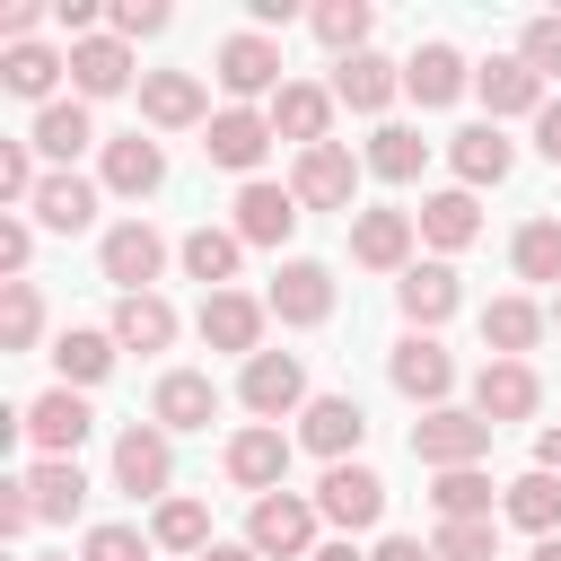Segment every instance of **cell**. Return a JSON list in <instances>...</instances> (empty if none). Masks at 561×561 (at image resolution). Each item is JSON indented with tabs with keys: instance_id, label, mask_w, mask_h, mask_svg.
Segmentation results:
<instances>
[{
	"instance_id": "1",
	"label": "cell",
	"mask_w": 561,
	"mask_h": 561,
	"mask_svg": "<svg viewBox=\"0 0 561 561\" xmlns=\"http://www.w3.org/2000/svg\"><path fill=\"white\" fill-rule=\"evenodd\" d=\"M412 456H421L430 473L482 465V456H491V421H482V412H456V403H438V412H421V421H412Z\"/></svg>"
},
{
	"instance_id": "2",
	"label": "cell",
	"mask_w": 561,
	"mask_h": 561,
	"mask_svg": "<svg viewBox=\"0 0 561 561\" xmlns=\"http://www.w3.org/2000/svg\"><path fill=\"white\" fill-rule=\"evenodd\" d=\"M245 543H254L263 561H316V500H298V491H263L254 517H245Z\"/></svg>"
},
{
	"instance_id": "3",
	"label": "cell",
	"mask_w": 561,
	"mask_h": 561,
	"mask_svg": "<svg viewBox=\"0 0 561 561\" xmlns=\"http://www.w3.org/2000/svg\"><path fill=\"white\" fill-rule=\"evenodd\" d=\"M237 394H245V412L272 421V430H280V412H307V368H298V351H254L245 377H237Z\"/></svg>"
},
{
	"instance_id": "4",
	"label": "cell",
	"mask_w": 561,
	"mask_h": 561,
	"mask_svg": "<svg viewBox=\"0 0 561 561\" xmlns=\"http://www.w3.org/2000/svg\"><path fill=\"white\" fill-rule=\"evenodd\" d=\"M167 482H175V447H167V430H158V421H131V430L114 438V491H131V500H167Z\"/></svg>"
},
{
	"instance_id": "5",
	"label": "cell",
	"mask_w": 561,
	"mask_h": 561,
	"mask_svg": "<svg viewBox=\"0 0 561 561\" xmlns=\"http://www.w3.org/2000/svg\"><path fill=\"white\" fill-rule=\"evenodd\" d=\"M272 140H280V131H272V114H254V105H228V114H210V131H202V158L254 184V167H263V149H272Z\"/></svg>"
},
{
	"instance_id": "6",
	"label": "cell",
	"mask_w": 561,
	"mask_h": 561,
	"mask_svg": "<svg viewBox=\"0 0 561 561\" xmlns=\"http://www.w3.org/2000/svg\"><path fill=\"white\" fill-rule=\"evenodd\" d=\"M289 193H298V210H351V193H359V167H351V149H342V140H324V149H298V167H289Z\"/></svg>"
},
{
	"instance_id": "7",
	"label": "cell",
	"mask_w": 561,
	"mask_h": 561,
	"mask_svg": "<svg viewBox=\"0 0 561 561\" xmlns=\"http://www.w3.org/2000/svg\"><path fill=\"white\" fill-rule=\"evenodd\" d=\"M96 263H105V280H123V298H140V289L167 272V237H158L149 219H123V228H105Z\"/></svg>"
},
{
	"instance_id": "8",
	"label": "cell",
	"mask_w": 561,
	"mask_h": 561,
	"mask_svg": "<svg viewBox=\"0 0 561 561\" xmlns=\"http://www.w3.org/2000/svg\"><path fill=\"white\" fill-rule=\"evenodd\" d=\"M316 517H333L342 535H359V526L386 517V482H377L368 465H324V482H316Z\"/></svg>"
},
{
	"instance_id": "9",
	"label": "cell",
	"mask_w": 561,
	"mask_h": 561,
	"mask_svg": "<svg viewBox=\"0 0 561 561\" xmlns=\"http://www.w3.org/2000/svg\"><path fill=\"white\" fill-rule=\"evenodd\" d=\"M219 88H228V96H280V88H289V79H280V44L254 35V26L228 35V44H219Z\"/></svg>"
},
{
	"instance_id": "10",
	"label": "cell",
	"mask_w": 561,
	"mask_h": 561,
	"mask_svg": "<svg viewBox=\"0 0 561 561\" xmlns=\"http://www.w3.org/2000/svg\"><path fill=\"white\" fill-rule=\"evenodd\" d=\"M263 316H272L263 298H245V289H210V298H202V342L254 359V351H263Z\"/></svg>"
},
{
	"instance_id": "11",
	"label": "cell",
	"mask_w": 561,
	"mask_h": 561,
	"mask_svg": "<svg viewBox=\"0 0 561 561\" xmlns=\"http://www.w3.org/2000/svg\"><path fill=\"white\" fill-rule=\"evenodd\" d=\"M447 386H456V359L438 351V333H403L394 342V394H412L421 412H438Z\"/></svg>"
},
{
	"instance_id": "12",
	"label": "cell",
	"mask_w": 561,
	"mask_h": 561,
	"mask_svg": "<svg viewBox=\"0 0 561 561\" xmlns=\"http://www.w3.org/2000/svg\"><path fill=\"white\" fill-rule=\"evenodd\" d=\"M543 403V377L526 368V359H482V377H473V412L500 430V421H526Z\"/></svg>"
},
{
	"instance_id": "13",
	"label": "cell",
	"mask_w": 561,
	"mask_h": 561,
	"mask_svg": "<svg viewBox=\"0 0 561 561\" xmlns=\"http://www.w3.org/2000/svg\"><path fill=\"white\" fill-rule=\"evenodd\" d=\"M18 421H26V438H35L44 456H79V438L96 430V412L79 403V386H53V394H35Z\"/></svg>"
},
{
	"instance_id": "14",
	"label": "cell",
	"mask_w": 561,
	"mask_h": 561,
	"mask_svg": "<svg viewBox=\"0 0 561 561\" xmlns=\"http://www.w3.org/2000/svg\"><path fill=\"white\" fill-rule=\"evenodd\" d=\"M359 438H368V412H359L351 394H316V403L298 412V447H316L324 465H351Z\"/></svg>"
},
{
	"instance_id": "15",
	"label": "cell",
	"mask_w": 561,
	"mask_h": 561,
	"mask_svg": "<svg viewBox=\"0 0 561 561\" xmlns=\"http://www.w3.org/2000/svg\"><path fill=\"white\" fill-rule=\"evenodd\" d=\"M412 210H359L351 219V263H368V272H412Z\"/></svg>"
},
{
	"instance_id": "16",
	"label": "cell",
	"mask_w": 561,
	"mask_h": 561,
	"mask_svg": "<svg viewBox=\"0 0 561 561\" xmlns=\"http://www.w3.org/2000/svg\"><path fill=\"white\" fill-rule=\"evenodd\" d=\"M210 412H219V386L202 377V368H167L158 377V394H149V421L175 438V430H210Z\"/></svg>"
},
{
	"instance_id": "17",
	"label": "cell",
	"mask_w": 561,
	"mask_h": 561,
	"mask_svg": "<svg viewBox=\"0 0 561 561\" xmlns=\"http://www.w3.org/2000/svg\"><path fill=\"white\" fill-rule=\"evenodd\" d=\"M280 473H289V438H280L272 421H254V430L228 438V482H237V491L263 500V491H280Z\"/></svg>"
},
{
	"instance_id": "18",
	"label": "cell",
	"mask_w": 561,
	"mask_h": 561,
	"mask_svg": "<svg viewBox=\"0 0 561 561\" xmlns=\"http://www.w3.org/2000/svg\"><path fill=\"white\" fill-rule=\"evenodd\" d=\"M263 307H272L280 324H324V316H333V272H324V263H280Z\"/></svg>"
},
{
	"instance_id": "19",
	"label": "cell",
	"mask_w": 561,
	"mask_h": 561,
	"mask_svg": "<svg viewBox=\"0 0 561 561\" xmlns=\"http://www.w3.org/2000/svg\"><path fill=\"white\" fill-rule=\"evenodd\" d=\"M473 88H482V105H491V123H508V114H543L552 96H543V79L517 61V53H500V61H482L473 70Z\"/></svg>"
},
{
	"instance_id": "20",
	"label": "cell",
	"mask_w": 561,
	"mask_h": 561,
	"mask_svg": "<svg viewBox=\"0 0 561 561\" xmlns=\"http://www.w3.org/2000/svg\"><path fill=\"white\" fill-rule=\"evenodd\" d=\"M70 88H79V96H123V88H131V44H123V35L70 44Z\"/></svg>"
},
{
	"instance_id": "21",
	"label": "cell",
	"mask_w": 561,
	"mask_h": 561,
	"mask_svg": "<svg viewBox=\"0 0 561 561\" xmlns=\"http://www.w3.org/2000/svg\"><path fill=\"white\" fill-rule=\"evenodd\" d=\"M394 88H403V70H394L386 53H351V61L333 70V105H351V114H386Z\"/></svg>"
},
{
	"instance_id": "22",
	"label": "cell",
	"mask_w": 561,
	"mask_h": 561,
	"mask_svg": "<svg viewBox=\"0 0 561 561\" xmlns=\"http://www.w3.org/2000/svg\"><path fill=\"white\" fill-rule=\"evenodd\" d=\"M140 123H158V131L202 123V79L193 70H140Z\"/></svg>"
},
{
	"instance_id": "23",
	"label": "cell",
	"mask_w": 561,
	"mask_h": 561,
	"mask_svg": "<svg viewBox=\"0 0 561 561\" xmlns=\"http://www.w3.org/2000/svg\"><path fill=\"white\" fill-rule=\"evenodd\" d=\"M272 131H280V140H298V149H324V131H333V88L289 79V88L272 96Z\"/></svg>"
},
{
	"instance_id": "24",
	"label": "cell",
	"mask_w": 561,
	"mask_h": 561,
	"mask_svg": "<svg viewBox=\"0 0 561 561\" xmlns=\"http://www.w3.org/2000/svg\"><path fill=\"white\" fill-rule=\"evenodd\" d=\"M289 228H298V193H289V184H263V175H254V184L237 193V237H245V245H280Z\"/></svg>"
},
{
	"instance_id": "25",
	"label": "cell",
	"mask_w": 561,
	"mask_h": 561,
	"mask_svg": "<svg viewBox=\"0 0 561 561\" xmlns=\"http://www.w3.org/2000/svg\"><path fill=\"white\" fill-rule=\"evenodd\" d=\"M167 184V149L158 140H140V131H123V140H105V193H158Z\"/></svg>"
},
{
	"instance_id": "26",
	"label": "cell",
	"mask_w": 561,
	"mask_h": 561,
	"mask_svg": "<svg viewBox=\"0 0 561 561\" xmlns=\"http://www.w3.org/2000/svg\"><path fill=\"white\" fill-rule=\"evenodd\" d=\"M26 210H35L53 237H79V228L96 219V184H88V175H70V167H53V175H44V193H35Z\"/></svg>"
},
{
	"instance_id": "27",
	"label": "cell",
	"mask_w": 561,
	"mask_h": 561,
	"mask_svg": "<svg viewBox=\"0 0 561 561\" xmlns=\"http://www.w3.org/2000/svg\"><path fill=\"white\" fill-rule=\"evenodd\" d=\"M394 298H403L412 333H430V324H447V316H456V298H465V289H456V272H447V263H412V272L394 280Z\"/></svg>"
},
{
	"instance_id": "28",
	"label": "cell",
	"mask_w": 561,
	"mask_h": 561,
	"mask_svg": "<svg viewBox=\"0 0 561 561\" xmlns=\"http://www.w3.org/2000/svg\"><path fill=\"white\" fill-rule=\"evenodd\" d=\"M70 70V53H53V44H9L0 53V88L9 96H35V114L53 105V79Z\"/></svg>"
},
{
	"instance_id": "29",
	"label": "cell",
	"mask_w": 561,
	"mask_h": 561,
	"mask_svg": "<svg viewBox=\"0 0 561 561\" xmlns=\"http://www.w3.org/2000/svg\"><path fill=\"white\" fill-rule=\"evenodd\" d=\"M465 79H473V70H465V53H456V44H421V53L403 61V88H412L421 105H456V96H465Z\"/></svg>"
},
{
	"instance_id": "30",
	"label": "cell",
	"mask_w": 561,
	"mask_h": 561,
	"mask_svg": "<svg viewBox=\"0 0 561 561\" xmlns=\"http://www.w3.org/2000/svg\"><path fill=\"white\" fill-rule=\"evenodd\" d=\"M26 140H35L53 167H70V158L96 140V123H88V96H53V105L35 114V131H26Z\"/></svg>"
},
{
	"instance_id": "31",
	"label": "cell",
	"mask_w": 561,
	"mask_h": 561,
	"mask_svg": "<svg viewBox=\"0 0 561 561\" xmlns=\"http://www.w3.org/2000/svg\"><path fill=\"white\" fill-rule=\"evenodd\" d=\"M412 228H421L438 254H456V245H473V237H482V210H473V193L456 184V193H430V202L412 210Z\"/></svg>"
},
{
	"instance_id": "32",
	"label": "cell",
	"mask_w": 561,
	"mask_h": 561,
	"mask_svg": "<svg viewBox=\"0 0 561 561\" xmlns=\"http://www.w3.org/2000/svg\"><path fill=\"white\" fill-rule=\"evenodd\" d=\"M26 500H35V517H79V500H88L79 456H35L26 465Z\"/></svg>"
},
{
	"instance_id": "33",
	"label": "cell",
	"mask_w": 561,
	"mask_h": 561,
	"mask_svg": "<svg viewBox=\"0 0 561 561\" xmlns=\"http://www.w3.org/2000/svg\"><path fill=\"white\" fill-rule=\"evenodd\" d=\"M500 508H508V526H526L535 543L561 535V473H517V482L500 491Z\"/></svg>"
},
{
	"instance_id": "34",
	"label": "cell",
	"mask_w": 561,
	"mask_h": 561,
	"mask_svg": "<svg viewBox=\"0 0 561 561\" xmlns=\"http://www.w3.org/2000/svg\"><path fill=\"white\" fill-rule=\"evenodd\" d=\"M447 158H456V175H465V193H473V184H500L517 149L500 140V123H465V131L447 140Z\"/></svg>"
},
{
	"instance_id": "35",
	"label": "cell",
	"mask_w": 561,
	"mask_h": 561,
	"mask_svg": "<svg viewBox=\"0 0 561 561\" xmlns=\"http://www.w3.org/2000/svg\"><path fill=\"white\" fill-rule=\"evenodd\" d=\"M114 342H123V351H167V342H175V307H167L158 289L114 298Z\"/></svg>"
},
{
	"instance_id": "36",
	"label": "cell",
	"mask_w": 561,
	"mask_h": 561,
	"mask_svg": "<svg viewBox=\"0 0 561 561\" xmlns=\"http://www.w3.org/2000/svg\"><path fill=\"white\" fill-rule=\"evenodd\" d=\"M237 254H245V237H237V228H193V237H184V272L202 280V298L237 280Z\"/></svg>"
},
{
	"instance_id": "37",
	"label": "cell",
	"mask_w": 561,
	"mask_h": 561,
	"mask_svg": "<svg viewBox=\"0 0 561 561\" xmlns=\"http://www.w3.org/2000/svg\"><path fill=\"white\" fill-rule=\"evenodd\" d=\"M482 342H491L500 359L535 351V342H543V307H535V298H491V307H482Z\"/></svg>"
},
{
	"instance_id": "38",
	"label": "cell",
	"mask_w": 561,
	"mask_h": 561,
	"mask_svg": "<svg viewBox=\"0 0 561 561\" xmlns=\"http://www.w3.org/2000/svg\"><path fill=\"white\" fill-rule=\"evenodd\" d=\"M421 158H430V140H421L412 123H377V131H368V175L412 184V175H421Z\"/></svg>"
},
{
	"instance_id": "39",
	"label": "cell",
	"mask_w": 561,
	"mask_h": 561,
	"mask_svg": "<svg viewBox=\"0 0 561 561\" xmlns=\"http://www.w3.org/2000/svg\"><path fill=\"white\" fill-rule=\"evenodd\" d=\"M114 351H123L114 333H88V324H70V333L53 342V368H61V386H96V377L114 368Z\"/></svg>"
},
{
	"instance_id": "40",
	"label": "cell",
	"mask_w": 561,
	"mask_h": 561,
	"mask_svg": "<svg viewBox=\"0 0 561 561\" xmlns=\"http://www.w3.org/2000/svg\"><path fill=\"white\" fill-rule=\"evenodd\" d=\"M149 543H158V552H210V508H202V500H158Z\"/></svg>"
},
{
	"instance_id": "41",
	"label": "cell",
	"mask_w": 561,
	"mask_h": 561,
	"mask_svg": "<svg viewBox=\"0 0 561 561\" xmlns=\"http://www.w3.org/2000/svg\"><path fill=\"white\" fill-rule=\"evenodd\" d=\"M508 263H517V280H552L561 289V219H526L517 245H508Z\"/></svg>"
},
{
	"instance_id": "42",
	"label": "cell",
	"mask_w": 561,
	"mask_h": 561,
	"mask_svg": "<svg viewBox=\"0 0 561 561\" xmlns=\"http://www.w3.org/2000/svg\"><path fill=\"white\" fill-rule=\"evenodd\" d=\"M35 333H44L35 280H0V351H35Z\"/></svg>"
},
{
	"instance_id": "43",
	"label": "cell",
	"mask_w": 561,
	"mask_h": 561,
	"mask_svg": "<svg viewBox=\"0 0 561 561\" xmlns=\"http://www.w3.org/2000/svg\"><path fill=\"white\" fill-rule=\"evenodd\" d=\"M430 552L438 561H500V517H447L430 535Z\"/></svg>"
},
{
	"instance_id": "44",
	"label": "cell",
	"mask_w": 561,
	"mask_h": 561,
	"mask_svg": "<svg viewBox=\"0 0 561 561\" xmlns=\"http://www.w3.org/2000/svg\"><path fill=\"white\" fill-rule=\"evenodd\" d=\"M430 500H438V526H447V517H491V473H482V465H456V473H438Z\"/></svg>"
},
{
	"instance_id": "45",
	"label": "cell",
	"mask_w": 561,
	"mask_h": 561,
	"mask_svg": "<svg viewBox=\"0 0 561 561\" xmlns=\"http://www.w3.org/2000/svg\"><path fill=\"white\" fill-rule=\"evenodd\" d=\"M316 35H324L342 61L368 53V0H324V9H316Z\"/></svg>"
},
{
	"instance_id": "46",
	"label": "cell",
	"mask_w": 561,
	"mask_h": 561,
	"mask_svg": "<svg viewBox=\"0 0 561 561\" xmlns=\"http://www.w3.org/2000/svg\"><path fill=\"white\" fill-rule=\"evenodd\" d=\"M44 175H35V140H0V202H35Z\"/></svg>"
},
{
	"instance_id": "47",
	"label": "cell",
	"mask_w": 561,
	"mask_h": 561,
	"mask_svg": "<svg viewBox=\"0 0 561 561\" xmlns=\"http://www.w3.org/2000/svg\"><path fill=\"white\" fill-rule=\"evenodd\" d=\"M517 61H526L535 79H561V18H526V35H517Z\"/></svg>"
},
{
	"instance_id": "48",
	"label": "cell",
	"mask_w": 561,
	"mask_h": 561,
	"mask_svg": "<svg viewBox=\"0 0 561 561\" xmlns=\"http://www.w3.org/2000/svg\"><path fill=\"white\" fill-rule=\"evenodd\" d=\"M79 561H149V535H140V526H96V535L79 543Z\"/></svg>"
},
{
	"instance_id": "49",
	"label": "cell",
	"mask_w": 561,
	"mask_h": 561,
	"mask_svg": "<svg viewBox=\"0 0 561 561\" xmlns=\"http://www.w3.org/2000/svg\"><path fill=\"white\" fill-rule=\"evenodd\" d=\"M114 35H167V0H114Z\"/></svg>"
},
{
	"instance_id": "50",
	"label": "cell",
	"mask_w": 561,
	"mask_h": 561,
	"mask_svg": "<svg viewBox=\"0 0 561 561\" xmlns=\"http://www.w3.org/2000/svg\"><path fill=\"white\" fill-rule=\"evenodd\" d=\"M26 254H35V228L26 219H0V272L9 280H26Z\"/></svg>"
},
{
	"instance_id": "51",
	"label": "cell",
	"mask_w": 561,
	"mask_h": 561,
	"mask_svg": "<svg viewBox=\"0 0 561 561\" xmlns=\"http://www.w3.org/2000/svg\"><path fill=\"white\" fill-rule=\"evenodd\" d=\"M35 526V500H26V473L18 482H0V535H26Z\"/></svg>"
},
{
	"instance_id": "52",
	"label": "cell",
	"mask_w": 561,
	"mask_h": 561,
	"mask_svg": "<svg viewBox=\"0 0 561 561\" xmlns=\"http://www.w3.org/2000/svg\"><path fill=\"white\" fill-rule=\"evenodd\" d=\"M35 26H44V0H9V9H0V35H9V44H35Z\"/></svg>"
},
{
	"instance_id": "53",
	"label": "cell",
	"mask_w": 561,
	"mask_h": 561,
	"mask_svg": "<svg viewBox=\"0 0 561 561\" xmlns=\"http://www.w3.org/2000/svg\"><path fill=\"white\" fill-rule=\"evenodd\" d=\"M368 561H438V552H430V543H421V535H386V543H377V552H368Z\"/></svg>"
},
{
	"instance_id": "54",
	"label": "cell",
	"mask_w": 561,
	"mask_h": 561,
	"mask_svg": "<svg viewBox=\"0 0 561 561\" xmlns=\"http://www.w3.org/2000/svg\"><path fill=\"white\" fill-rule=\"evenodd\" d=\"M535 149H543V158H552V167H561V96H552V105H543V114H535Z\"/></svg>"
},
{
	"instance_id": "55",
	"label": "cell",
	"mask_w": 561,
	"mask_h": 561,
	"mask_svg": "<svg viewBox=\"0 0 561 561\" xmlns=\"http://www.w3.org/2000/svg\"><path fill=\"white\" fill-rule=\"evenodd\" d=\"M535 473H561V430H543V438H535Z\"/></svg>"
},
{
	"instance_id": "56",
	"label": "cell",
	"mask_w": 561,
	"mask_h": 561,
	"mask_svg": "<svg viewBox=\"0 0 561 561\" xmlns=\"http://www.w3.org/2000/svg\"><path fill=\"white\" fill-rule=\"evenodd\" d=\"M202 561H263V552H254V543H210Z\"/></svg>"
},
{
	"instance_id": "57",
	"label": "cell",
	"mask_w": 561,
	"mask_h": 561,
	"mask_svg": "<svg viewBox=\"0 0 561 561\" xmlns=\"http://www.w3.org/2000/svg\"><path fill=\"white\" fill-rule=\"evenodd\" d=\"M316 561H368L359 543H316Z\"/></svg>"
},
{
	"instance_id": "58",
	"label": "cell",
	"mask_w": 561,
	"mask_h": 561,
	"mask_svg": "<svg viewBox=\"0 0 561 561\" xmlns=\"http://www.w3.org/2000/svg\"><path fill=\"white\" fill-rule=\"evenodd\" d=\"M535 561H561V535H543V543H535Z\"/></svg>"
},
{
	"instance_id": "59",
	"label": "cell",
	"mask_w": 561,
	"mask_h": 561,
	"mask_svg": "<svg viewBox=\"0 0 561 561\" xmlns=\"http://www.w3.org/2000/svg\"><path fill=\"white\" fill-rule=\"evenodd\" d=\"M552 324H561V289H552Z\"/></svg>"
},
{
	"instance_id": "60",
	"label": "cell",
	"mask_w": 561,
	"mask_h": 561,
	"mask_svg": "<svg viewBox=\"0 0 561 561\" xmlns=\"http://www.w3.org/2000/svg\"><path fill=\"white\" fill-rule=\"evenodd\" d=\"M44 561H70V552H44Z\"/></svg>"
}]
</instances>
